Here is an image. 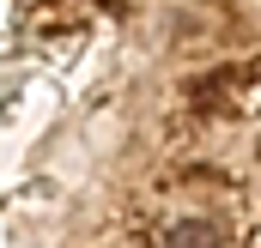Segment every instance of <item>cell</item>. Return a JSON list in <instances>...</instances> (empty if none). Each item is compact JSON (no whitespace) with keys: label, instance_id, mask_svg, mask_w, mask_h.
I'll use <instances>...</instances> for the list:
<instances>
[{"label":"cell","instance_id":"cell-1","mask_svg":"<svg viewBox=\"0 0 261 248\" xmlns=\"http://www.w3.org/2000/svg\"><path fill=\"white\" fill-rule=\"evenodd\" d=\"M219 242H225V224L219 218H182L164 236V248H219Z\"/></svg>","mask_w":261,"mask_h":248}]
</instances>
